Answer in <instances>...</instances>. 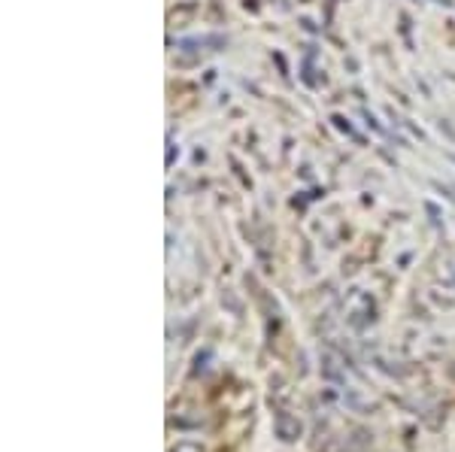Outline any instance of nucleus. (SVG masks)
Returning a JSON list of instances; mask_svg holds the SVG:
<instances>
[]
</instances>
